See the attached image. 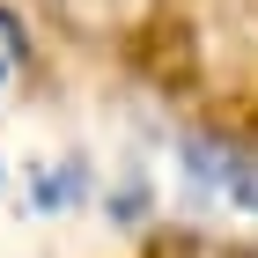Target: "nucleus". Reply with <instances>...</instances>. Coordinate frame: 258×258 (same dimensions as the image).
Returning <instances> with one entry per match:
<instances>
[{
  "instance_id": "1",
  "label": "nucleus",
  "mask_w": 258,
  "mask_h": 258,
  "mask_svg": "<svg viewBox=\"0 0 258 258\" xmlns=\"http://www.w3.org/2000/svg\"><path fill=\"white\" fill-rule=\"evenodd\" d=\"M184 184H192V199H214L229 214H258V155H243V148L192 140L184 148Z\"/></svg>"
}]
</instances>
